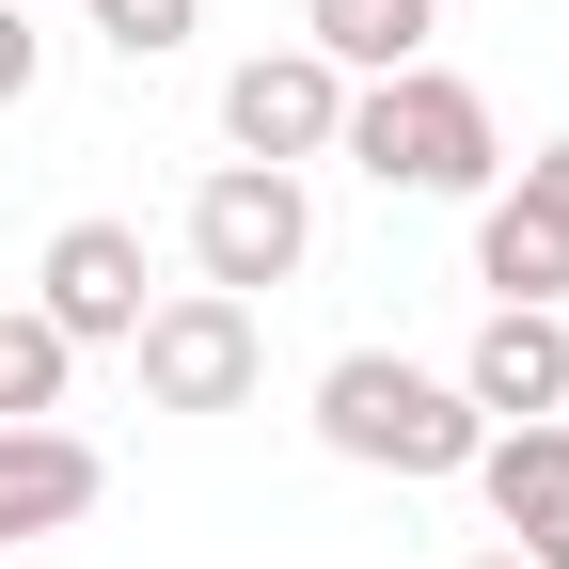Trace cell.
Masks as SVG:
<instances>
[{
    "mask_svg": "<svg viewBox=\"0 0 569 569\" xmlns=\"http://www.w3.org/2000/svg\"><path fill=\"white\" fill-rule=\"evenodd\" d=\"M32 80H48V32L17 17V0H0V111H32Z\"/></svg>",
    "mask_w": 569,
    "mask_h": 569,
    "instance_id": "cell-14",
    "label": "cell"
},
{
    "mask_svg": "<svg viewBox=\"0 0 569 569\" xmlns=\"http://www.w3.org/2000/svg\"><path fill=\"white\" fill-rule=\"evenodd\" d=\"M427 17L443 0H301V48L332 80H396V63H427Z\"/></svg>",
    "mask_w": 569,
    "mask_h": 569,
    "instance_id": "cell-11",
    "label": "cell"
},
{
    "mask_svg": "<svg viewBox=\"0 0 569 569\" xmlns=\"http://www.w3.org/2000/svg\"><path fill=\"white\" fill-rule=\"evenodd\" d=\"M443 380L475 396V427H553V411H569V317H553V301H490Z\"/></svg>",
    "mask_w": 569,
    "mask_h": 569,
    "instance_id": "cell-7",
    "label": "cell"
},
{
    "mask_svg": "<svg viewBox=\"0 0 569 569\" xmlns=\"http://www.w3.org/2000/svg\"><path fill=\"white\" fill-rule=\"evenodd\" d=\"M553 427H569V411H553Z\"/></svg>",
    "mask_w": 569,
    "mask_h": 569,
    "instance_id": "cell-17",
    "label": "cell"
},
{
    "mask_svg": "<svg viewBox=\"0 0 569 569\" xmlns=\"http://www.w3.org/2000/svg\"><path fill=\"white\" fill-rule=\"evenodd\" d=\"M348 174H380L411 206H475L490 174H507V127H490L475 80H443V63H396V80H348V127H332Z\"/></svg>",
    "mask_w": 569,
    "mask_h": 569,
    "instance_id": "cell-1",
    "label": "cell"
},
{
    "mask_svg": "<svg viewBox=\"0 0 569 569\" xmlns=\"http://www.w3.org/2000/svg\"><path fill=\"white\" fill-rule=\"evenodd\" d=\"M332 127H348V80H332L317 48H253L238 80H222V142H238V159H269V174L332 159Z\"/></svg>",
    "mask_w": 569,
    "mask_h": 569,
    "instance_id": "cell-6",
    "label": "cell"
},
{
    "mask_svg": "<svg viewBox=\"0 0 569 569\" xmlns=\"http://www.w3.org/2000/svg\"><path fill=\"white\" fill-rule=\"evenodd\" d=\"M317 253V190L301 174H269V159H222L190 190V269L222 284V301H253V284H301Z\"/></svg>",
    "mask_w": 569,
    "mask_h": 569,
    "instance_id": "cell-4",
    "label": "cell"
},
{
    "mask_svg": "<svg viewBox=\"0 0 569 569\" xmlns=\"http://www.w3.org/2000/svg\"><path fill=\"white\" fill-rule=\"evenodd\" d=\"M96 507H111V459L80 443V427H0V553L96 522Z\"/></svg>",
    "mask_w": 569,
    "mask_h": 569,
    "instance_id": "cell-10",
    "label": "cell"
},
{
    "mask_svg": "<svg viewBox=\"0 0 569 569\" xmlns=\"http://www.w3.org/2000/svg\"><path fill=\"white\" fill-rule=\"evenodd\" d=\"M63 380H80V348H63L48 317H0V427H48Z\"/></svg>",
    "mask_w": 569,
    "mask_h": 569,
    "instance_id": "cell-12",
    "label": "cell"
},
{
    "mask_svg": "<svg viewBox=\"0 0 569 569\" xmlns=\"http://www.w3.org/2000/svg\"><path fill=\"white\" fill-rule=\"evenodd\" d=\"M475 490H490V522H507L522 569H569V427H490Z\"/></svg>",
    "mask_w": 569,
    "mask_h": 569,
    "instance_id": "cell-9",
    "label": "cell"
},
{
    "mask_svg": "<svg viewBox=\"0 0 569 569\" xmlns=\"http://www.w3.org/2000/svg\"><path fill=\"white\" fill-rule=\"evenodd\" d=\"M32 317L63 348H127L142 332V222H63L48 269H32Z\"/></svg>",
    "mask_w": 569,
    "mask_h": 569,
    "instance_id": "cell-8",
    "label": "cell"
},
{
    "mask_svg": "<svg viewBox=\"0 0 569 569\" xmlns=\"http://www.w3.org/2000/svg\"><path fill=\"white\" fill-rule=\"evenodd\" d=\"M17 17H48V0H17Z\"/></svg>",
    "mask_w": 569,
    "mask_h": 569,
    "instance_id": "cell-16",
    "label": "cell"
},
{
    "mask_svg": "<svg viewBox=\"0 0 569 569\" xmlns=\"http://www.w3.org/2000/svg\"><path fill=\"white\" fill-rule=\"evenodd\" d=\"M459 569H522V553H459Z\"/></svg>",
    "mask_w": 569,
    "mask_h": 569,
    "instance_id": "cell-15",
    "label": "cell"
},
{
    "mask_svg": "<svg viewBox=\"0 0 569 569\" xmlns=\"http://www.w3.org/2000/svg\"><path fill=\"white\" fill-rule=\"evenodd\" d=\"M80 17H96V48H111V63H174L206 0H80Z\"/></svg>",
    "mask_w": 569,
    "mask_h": 569,
    "instance_id": "cell-13",
    "label": "cell"
},
{
    "mask_svg": "<svg viewBox=\"0 0 569 569\" xmlns=\"http://www.w3.org/2000/svg\"><path fill=\"white\" fill-rule=\"evenodd\" d=\"M475 284L490 301H569V142L475 190Z\"/></svg>",
    "mask_w": 569,
    "mask_h": 569,
    "instance_id": "cell-5",
    "label": "cell"
},
{
    "mask_svg": "<svg viewBox=\"0 0 569 569\" xmlns=\"http://www.w3.org/2000/svg\"><path fill=\"white\" fill-rule=\"evenodd\" d=\"M127 365H142V411H253L269 332H253V301H222V284H174V301H142Z\"/></svg>",
    "mask_w": 569,
    "mask_h": 569,
    "instance_id": "cell-3",
    "label": "cell"
},
{
    "mask_svg": "<svg viewBox=\"0 0 569 569\" xmlns=\"http://www.w3.org/2000/svg\"><path fill=\"white\" fill-rule=\"evenodd\" d=\"M317 443L348 459V475H396V490H427V475H475V396L443 380V365H411V348H332L317 365Z\"/></svg>",
    "mask_w": 569,
    "mask_h": 569,
    "instance_id": "cell-2",
    "label": "cell"
}]
</instances>
